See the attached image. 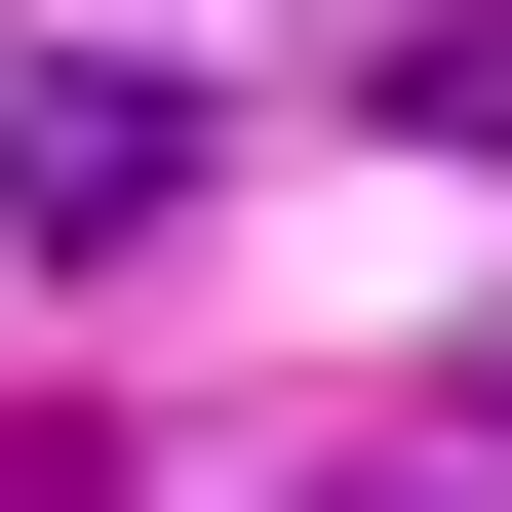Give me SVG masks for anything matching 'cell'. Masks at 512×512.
I'll list each match as a JSON object with an SVG mask.
<instances>
[{
    "instance_id": "cell-3",
    "label": "cell",
    "mask_w": 512,
    "mask_h": 512,
    "mask_svg": "<svg viewBox=\"0 0 512 512\" xmlns=\"http://www.w3.org/2000/svg\"><path fill=\"white\" fill-rule=\"evenodd\" d=\"M316 512H473V473H316Z\"/></svg>"
},
{
    "instance_id": "cell-2",
    "label": "cell",
    "mask_w": 512,
    "mask_h": 512,
    "mask_svg": "<svg viewBox=\"0 0 512 512\" xmlns=\"http://www.w3.org/2000/svg\"><path fill=\"white\" fill-rule=\"evenodd\" d=\"M394 119H434V158H512V0H434V40H394Z\"/></svg>"
},
{
    "instance_id": "cell-1",
    "label": "cell",
    "mask_w": 512,
    "mask_h": 512,
    "mask_svg": "<svg viewBox=\"0 0 512 512\" xmlns=\"http://www.w3.org/2000/svg\"><path fill=\"white\" fill-rule=\"evenodd\" d=\"M0 197H40V237H158L197 197V79H0Z\"/></svg>"
}]
</instances>
